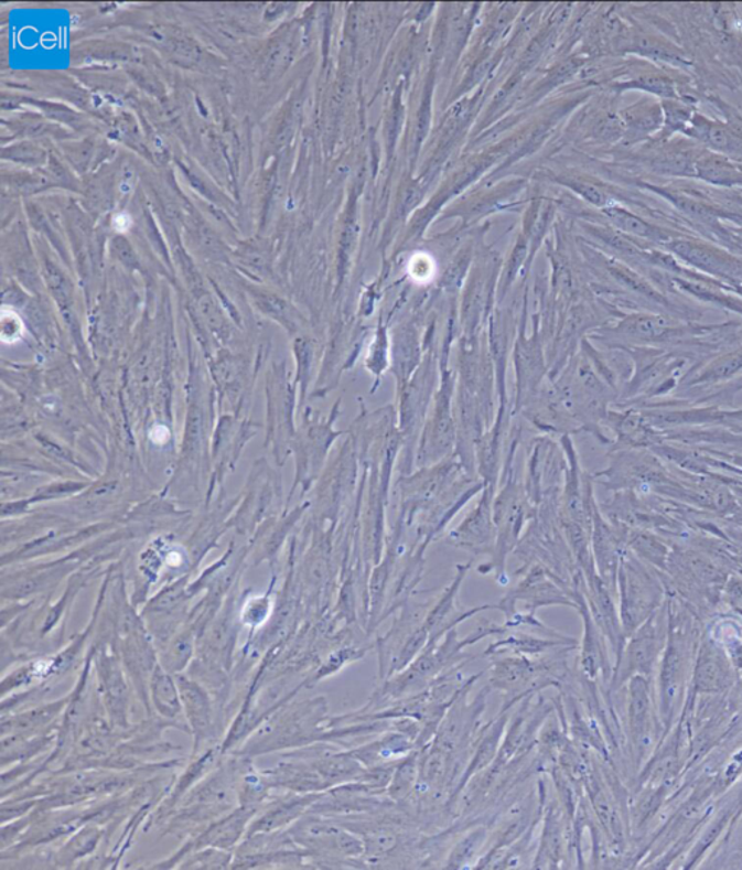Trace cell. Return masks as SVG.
Wrapping results in <instances>:
<instances>
[{
  "label": "cell",
  "mask_w": 742,
  "mask_h": 870,
  "mask_svg": "<svg viewBox=\"0 0 742 870\" xmlns=\"http://www.w3.org/2000/svg\"><path fill=\"white\" fill-rule=\"evenodd\" d=\"M668 637L660 665H658V716L665 731L671 729L673 720L684 700L686 684L691 679L696 651L699 642L696 636V622L685 605L667 601Z\"/></svg>",
  "instance_id": "1"
},
{
  "label": "cell",
  "mask_w": 742,
  "mask_h": 870,
  "mask_svg": "<svg viewBox=\"0 0 742 870\" xmlns=\"http://www.w3.org/2000/svg\"><path fill=\"white\" fill-rule=\"evenodd\" d=\"M620 617L625 637L652 617L665 604V584L654 576L648 563L639 561L634 552L624 550L617 572Z\"/></svg>",
  "instance_id": "2"
},
{
  "label": "cell",
  "mask_w": 742,
  "mask_h": 870,
  "mask_svg": "<svg viewBox=\"0 0 742 870\" xmlns=\"http://www.w3.org/2000/svg\"><path fill=\"white\" fill-rule=\"evenodd\" d=\"M667 637L668 612L666 603L652 617L645 620L633 635L626 637L624 649L614 665V674H612L610 684L611 691H617L637 675L652 678L654 670L660 665Z\"/></svg>",
  "instance_id": "3"
},
{
  "label": "cell",
  "mask_w": 742,
  "mask_h": 870,
  "mask_svg": "<svg viewBox=\"0 0 742 870\" xmlns=\"http://www.w3.org/2000/svg\"><path fill=\"white\" fill-rule=\"evenodd\" d=\"M293 844L305 847L309 853L338 856V858H362L363 839L336 824L318 817H305L290 830Z\"/></svg>",
  "instance_id": "4"
},
{
  "label": "cell",
  "mask_w": 742,
  "mask_h": 870,
  "mask_svg": "<svg viewBox=\"0 0 742 870\" xmlns=\"http://www.w3.org/2000/svg\"><path fill=\"white\" fill-rule=\"evenodd\" d=\"M626 687H628L626 719H628L631 747L637 762H643L652 752L662 720L654 711L656 705L653 701L652 679L637 675L626 683Z\"/></svg>",
  "instance_id": "5"
},
{
  "label": "cell",
  "mask_w": 742,
  "mask_h": 870,
  "mask_svg": "<svg viewBox=\"0 0 742 870\" xmlns=\"http://www.w3.org/2000/svg\"><path fill=\"white\" fill-rule=\"evenodd\" d=\"M734 684V664L721 645L712 636L699 642L691 673V691L696 696L721 694Z\"/></svg>",
  "instance_id": "6"
},
{
  "label": "cell",
  "mask_w": 742,
  "mask_h": 870,
  "mask_svg": "<svg viewBox=\"0 0 742 870\" xmlns=\"http://www.w3.org/2000/svg\"><path fill=\"white\" fill-rule=\"evenodd\" d=\"M668 249L690 266L699 268L708 275L718 276L731 282L742 281V262L718 251V249L685 239L671 240L668 244Z\"/></svg>",
  "instance_id": "7"
},
{
  "label": "cell",
  "mask_w": 742,
  "mask_h": 870,
  "mask_svg": "<svg viewBox=\"0 0 742 870\" xmlns=\"http://www.w3.org/2000/svg\"><path fill=\"white\" fill-rule=\"evenodd\" d=\"M415 740L404 731L395 730L384 738L373 740L362 748L350 751L364 767L387 765L399 762L415 751Z\"/></svg>",
  "instance_id": "8"
},
{
  "label": "cell",
  "mask_w": 742,
  "mask_h": 870,
  "mask_svg": "<svg viewBox=\"0 0 742 870\" xmlns=\"http://www.w3.org/2000/svg\"><path fill=\"white\" fill-rule=\"evenodd\" d=\"M321 793H299L280 798L257 821L252 823L248 836L280 830L288 824L298 821L321 798Z\"/></svg>",
  "instance_id": "9"
},
{
  "label": "cell",
  "mask_w": 742,
  "mask_h": 870,
  "mask_svg": "<svg viewBox=\"0 0 742 870\" xmlns=\"http://www.w3.org/2000/svg\"><path fill=\"white\" fill-rule=\"evenodd\" d=\"M564 808L555 801L547 805L544 814L541 844L538 847L534 868H557L561 863L564 851Z\"/></svg>",
  "instance_id": "10"
},
{
  "label": "cell",
  "mask_w": 742,
  "mask_h": 870,
  "mask_svg": "<svg viewBox=\"0 0 742 870\" xmlns=\"http://www.w3.org/2000/svg\"><path fill=\"white\" fill-rule=\"evenodd\" d=\"M742 379V346L731 350L730 353L712 356L705 361L700 367L696 368L688 378L685 379V387L705 388L718 386V384Z\"/></svg>",
  "instance_id": "11"
},
{
  "label": "cell",
  "mask_w": 742,
  "mask_h": 870,
  "mask_svg": "<svg viewBox=\"0 0 742 870\" xmlns=\"http://www.w3.org/2000/svg\"><path fill=\"white\" fill-rule=\"evenodd\" d=\"M178 685L180 696H182L184 712H186L189 723L195 731L197 743L205 740L212 729V708L209 697L200 684L192 679L179 677Z\"/></svg>",
  "instance_id": "12"
},
{
  "label": "cell",
  "mask_w": 742,
  "mask_h": 870,
  "mask_svg": "<svg viewBox=\"0 0 742 870\" xmlns=\"http://www.w3.org/2000/svg\"><path fill=\"white\" fill-rule=\"evenodd\" d=\"M576 642L573 638H539L528 633H514V635L505 636L488 646L485 655H504L513 652L514 655L519 656H546L561 649V647H574Z\"/></svg>",
  "instance_id": "13"
},
{
  "label": "cell",
  "mask_w": 742,
  "mask_h": 870,
  "mask_svg": "<svg viewBox=\"0 0 742 870\" xmlns=\"http://www.w3.org/2000/svg\"><path fill=\"white\" fill-rule=\"evenodd\" d=\"M178 687L169 670L157 665L153 674L150 675L151 700L155 710L168 719H176L182 712L183 701Z\"/></svg>",
  "instance_id": "14"
},
{
  "label": "cell",
  "mask_w": 742,
  "mask_h": 870,
  "mask_svg": "<svg viewBox=\"0 0 742 870\" xmlns=\"http://www.w3.org/2000/svg\"><path fill=\"white\" fill-rule=\"evenodd\" d=\"M252 814H255V809L243 807L235 812L233 816L211 827L197 841H200L201 846L209 845L218 847V849H227V847L237 844L239 837L246 831V824L250 821Z\"/></svg>",
  "instance_id": "15"
},
{
  "label": "cell",
  "mask_w": 742,
  "mask_h": 870,
  "mask_svg": "<svg viewBox=\"0 0 742 870\" xmlns=\"http://www.w3.org/2000/svg\"><path fill=\"white\" fill-rule=\"evenodd\" d=\"M488 840V828L478 826L461 837L451 849L449 858L445 860V869H467L470 864L477 863L476 859L482 855L483 847Z\"/></svg>",
  "instance_id": "16"
},
{
  "label": "cell",
  "mask_w": 742,
  "mask_h": 870,
  "mask_svg": "<svg viewBox=\"0 0 742 870\" xmlns=\"http://www.w3.org/2000/svg\"><path fill=\"white\" fill-rule=\"evenodd\" d=\"M419 761L421 753L413 751L400 759L396 765L394 776L387 786V795L396 803L409 798L415 793L419 780Z\"/></svg>",
  "instance_id": "17"
},
{
  "label": "cell",
  "mask_w": 742,
  "mask_h": 870,
  "mask_svg": "<svg viewBox=\"0 0 742 870\" xmlns=\"http://www.w3.org/2000/svg\"><path fill=\"white\" fill-rule=\"evenodd\" d=\"M686 132L716 148L718 151H742L741 142L736 140L735 136H732L723 125L711 122L707 118L696 117L693 123L690 125V129H686Z\"/></svg>",
  "instance_id": "18"
},
{
  "label": "cell",
  "mask_w": 742,
  "mask_h": 870,
  "mask_svg": "<svg viewBox=\"0 0 742 870\" xmlns=\"http://www.w3.org/2000/svg\"><path fill=\"white\" fill-rule=\"evenodd\" d=\"M695 175L705 182L719 184V186H735L742 184V173L730 161L718 155H707L696 160Z\"/></svg>",
  "instance_id": "19"
},
{
  "label": "cell",
  "mask_w": 742,
  "mask_h": 870,
  "mask_svg": "<svg viewBox=\"0 0 742 870\" xmlns=\"http://www.w3.org/2000/svg\"><path fill=\"white\" fill-rule=\"evenodd\" d=\"M98 668L100 678H103L100 681L104 685L106 705L117 710L118 715L122 717L121 711L126 708L127 685L123 681L121 669H119L117 662L109 656H105Z\"/></svg>",
  "instance_id": "20"
},
{
  "label": "cell",
  "mask_w": 742,
  "mask_h": 870,
  "mask_svg": "<svg viewBox=\"0 0 742 870\" xmlns=\"http://www.w3.org/2000/svg\"><path fill=\"white\" fill-rule=\"evenodd\" d=\"M634 51L645 57L657 60V62L673 64L676 67H689V58L684 51L676 49L675 45L666 43L652 35H637L634 40Z\"/></svg>",
  "instance_id": "21"
},
{
  "label": "cell",
  "mask_w": 742,
  "mask_h": 870,
  "mask_svg": "<svg viewBox=\"0 0 742 870\" xmlns=\"http://www.w3.org/2000/svg\"><path fill=\"white\" fill-rule=\"evenodd\" d=\"M605 215L612 222V225L622 230V233L652 240H665L668 238L665 230L654 228L653 225L647 224V222L633 215V213L622 210V207L607 206L605 207Z\"/></svg>",
  "instance_id": "22"
},
{
  "label": "cell",
  "mask_w": 742,
  "mask_h": 870,
  "mask_svg": "<svg viewBox=\"0 0 742 870\" xmlns=\"http://www.w3.org/2000/svg\"><path fill=\"white\" fill-rule=\"evenodd\" d=\"M626 544L633 548L634 554L643 559L645 563H652L660 571H667L668 558H670L671 550L663 539L657 536L645 534V531H637L631 536Z\"/></svg>",
  "instance_id": "23"
},
{
  "label": "cell",
  "mask_w": 742,
  "mask_h": 870,
  "mask_svg": "<svg viewBox=\"0 0 742 870\" xmlns=\"http://www.w3.org/2000/svg\"><path fill=\"white\" fill-rule=\"evenodd\" d=\"M364 855L368 859L379 860L391 853L399 846V835L389 827L368 828L362 837Z\"/></svg>",
  "instance_id": "24"
},
{
  "label": "cell",
  "mask_w": 742,
  "mask_h": 870,
  "mask_svg": "<svg viewBox=\"0 0 742 870\" xmlns=\"http://www.w3.org/2000/svg\"><path fill=\"white\" fill-rule=\"evenodd\" d=\"M611 271L612 275L616 277L617 281L635 291V293L643 296L644 299H648L649 302L658 304V307L666 309L671 308L670 302H668L665 296L658 293V291L654 289L648 281H645L643 277L638 276L637 272L631 271L630 268L621 266V264H614V266L611 267Z\"/></svg>",
  "instance_id": "25"
},
{
  "label": "cell",
  "mask_w": 742,
  "mask_h": 870,
  "mask_svg": "<svg viewBox=\"0 0 742 870\" xmlns=\"http://www.w3.org/2000/svg\"><path fill=\"white\" fill-rule=\"evenodd\" d=\"M193 632L184 631L168 646L163 658L164 668L169 673H180L186 668L193 654Z\"/></svg>",
  "instance_id": "26"
},
{
  "label": "cell",
  "mask_w": 742,
  "mask_h": 870,
  "mask_svg": "<svg viewBox=\"0 0 742 870\" xmlns=\"http://www.w3.org/2000/svg\"><path fill=\"white\" fill-rule=\"evenodd\" d=\"M624 87L649 92V94L665 97V99H675L677 96L675 83L665 76H641L633 82L625 83Z\"/></svg>",
  "instance_id": "27"
},
{
  "label": "cell",
  "mask_w": 742,
  "mask_h": 870,
  "mask_svg": "<svg viewBox=\"0 0 742 870\" xmlns=\"http://www.w3.org/2000/svg\"><path fill=\"white\" fill-rule=\"evenodd\" d=\"M364 655H366V649L357 646L344 647V649L335 652L322 666L321 673H318L316 681H320V678L330 677V675L338 673L345 665L352 664L353 660L362 659Z\"/></svg>",
  "instance_id": "28"
},
{
  "label": "cell",
  "mask_w": 742,
  "mask_h": 870,
  "mask_svg": "<svg viewBox=\"0 0 742 870\" xmlns=\"http://www.w3.org/2000/svg\"><path fill=\"white\" fill-rule=\"evenodd\" d=\"M218 849V847H216ZM214 849L200 851L184 862L187 869H224L230 863V855L227 851Z\"/></svg>",
  "instance_id": "29"
},
{
  "label": "cell",
  "mask_w": 742,
  "mask_h": 870,
  "mask_svg": "<svg viewBox=\"0 0 742 870\" xmlns=\"http://www.w3.org/2000/svg\"><path fill=\"white\" fill-rule=\"evenodd\" d=\"M271 610L270 597H252L243 608L241 620L244 624L256 629L266 622Z\"/></svg>",
  "instance_id": "30"
},
{
  "label": "cell",
  "mask_w": 742,
  "mask_h": 870,
  "mask_svg": "<svg viewBox=\"0 0 742 870\" xmlns=\"http://www.w3.org/2000/svg\"><path fill=\"white\" fill-rule=\"evenodd\" d=\"M660 193L665 194L667 198H670L673 205L679 207L681 212H685L686 215L691 217H698L700 221H711L716 215H713V211L709 210V207L700 205V203L693 201L688 196H684V194L675 193V192H665V190H660Z\"/></svg>",
  "instance_id": "31"
},
{
  "label": "cell",
  "mask_w": 742,
  "mask_h": 870,
  "mask_svg": "<svg viewBox=\"0 0 742 870\" xmlns=\"http://www.w3.org/2000/svg\"><path fill=\"white\" fill-rule=\"evenodd\" d=\"M663 112L666 114V129L668 132L680 131V129L686 131V125L690 120V110L688 108L670 100L663 104Z\"/></svg>",
  "instance_id": "32"
},
{
  "label": "cell",
  "mask_w": 742,
  "mask_h": 870,
  "mask_svg": "<svg viewBox=\"0 0 742 870\" xmlns=\"http://www.w3.org/2000/svg\"><path fill=\"white\" fill-rule=\"evenodd\" d=\"M570 187L576 190L580 194V196L587 198L588 202L592 203L594 206H606L607 198L605 194L601 192L596 186L593 184L584 183V182H576L571 183Z\"/></svg>",
  "instance_id": "33"
},
{
  "label": "cell",
  "mask_w": 742,
  "mask_h": 870,
  "mask_svg": "<svg viewBox=\"0 0 742 870\" xmlns=\"http://www.w3.org/2000/svg\"><path fill=\"white\" fill-rule=\"evenodd\" d=\"M723 599L728 601L731 609L742 614V580L734 576L728 580L725 589H723Z\"/></svg>",
  "instance_id": "34"
},
{
  "label": "cell",
  "mask_w": 742,
  "mask_h": 870,
  "mask_svg": "<svg viewBox=\"0 0 742 870\" xmlns=\"http://www.w3.org/2000/svg\"><path fill=\"white\" fill-rule=\"evenodd\" d=\"M22 336V323L20 318L15 316V313H7L3 312L2 318V340L4 342H15L21 340Z\"/></svg>",
  "instance_id": "35"
},
{
  "label": "cell",
  "mask_w": 742,
  "mask_h": 870,
  "mask_svg": "<svg viewBox=\"0 0 742 870\" xmlns=\"http://www.w3.org/2000/svg\"><path fill=\"white\" fill-rule=\"evenodd\" d=\"M734 290L736 291V293H739L740 296H742V284L735 286V289H734Z\"/></svg>",
  "instance_id": "36"
}]
</instances>
